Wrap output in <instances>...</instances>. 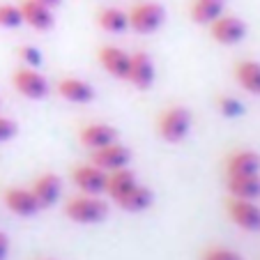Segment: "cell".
Wrapping results in <instances>:
<instances>
[{
  "label": "cell",
  "mask_w": 260,
  "mask_h": 260,
  "mask_svg": "<svg viewBox=\"0 0 260 260\" xmlns=\"http://www.w3.org/2000/svg\"><path fill=\"white\" fill-rule=\"evenodd\" d=\"M64 214L72 221H76V223H99V221L106 219L108 205L97 196L81 193V196H74L67 201Z\"/></svg>",
  "instance_id": "6da1fadb"
},
{
  "label": "cell",
  "mask_w": 260,
  "mask_h": 260,
  "mask_svg": "<svg viewBox=\"0 0 260 260\" xmlns=\"http://www.w3.org/2000/svg\"><path fill=\"white\" fill-rule=\"evenodd\" d=\"M159 136L166 143H180L187 138L189 129H191V113L184 106H171L161 111L157 120Z\"/></svg>",
  "instance_id": "7a4b0ae2"
},
{
  "label": "cell",
  "mask_w": 260,
  "mask_h": 260,
  "mask_svg": "<svg viewBox=\"0 0 260 260\" xmlns=\"http://www.w3.org/2000/svg\"><path fill=\"white\" fill-rule=\"evenodd\" d=\"M127 19H129V28L132 30H136L141 35H150L164 25L166 12L157 3H138V5H134L127 12Z\"/></svg>",
  "instance_id": "3957f363"
},
{
  "label": "cell",
  "mask_w": 260,
  "mask_h": 260,
  "mask_svg": "<svg viewBox=\"0 0 260 260\" xmlns=\"http://www.w3.org/2000/svg\"><path fill=\"white\" fill-rule=\"evenodd\" d=\"M226 212L235 226H240L246 233H258L260 231V207L253 201L246 198H226Z\"/></svg>",
  "instance_id": "277c9868"
},
{
  "label": "cell",
  "mask_w": 260,
  "mask_h": 260,
  "mask_svg": "<svg viewBox=\"0 0 260 260\" xmlns=\"http://www.w3.org/2000/svg\"><path fill=\"white\" fill-rule=\"evenodd\" d=\"M12 85L25 99H44L49 94V81L35 67H21L12 74Z\"/></svg>",
  "instance_id": "5b68a950"
},
{
  "label": "cell",
  "mask_w": 260,
  "mask_h": 260,
  "mask_svg": "<svg viewBox=\"0 0 260 260\" xmlns=\"http://www.w3.org/2000/svg\"><path fill=\"white\" fill-rule=\"evenodd\" d=\"M210 35H212V40L219 42V44L233 46V44H240V42L244 40L246 25H244V21L233 16V14H219L210 23Z\"/></svg>",
  "instance_id": "8992f818"
},
{
  "label": "cell",
  "mask_w": 260,
  "mask_h": 260,
  "mask_svg": "<svg viewBox=\"0 0 260 260\" xmlns=\"http://www.w3.org/2000/svg\"><path fill=\"white\" fill-rule=\"evenodd\" d=\"M129 161H132V152H129L127 147H124L122 143H118V141L92 150V159H90V164H94L97 168H102V171H106V173L127 168Z\"/></svg>",
  "instance_id": "52a82bcc"
},
{
  "label": "cell",
  "mask_w": 260,
  "mask_h": 260,
  "mask_svg": "<svg viewBox=\"0 0 260 260\" xmlns=\"http://www.w3.org/2000/svg\"><path fill=\"white\" fill-rule=\"evenodd\" d=\"M106 177L108 173L97 168L94 164H81L72 173V180L81 189V193H90V196L106 193Z\"/></svg>",
  "instance_id": "ba28073f"
},
{
  "label": "cell",
  "mask_w": 260,
  "mask_h": 260,
  "mask_svg": "<svg viewBox=\"0 0 260 260\" xmlns=\"http://www.w3.org/2000/svg\"><path fill=\"white\" fill-rule=\"evenodd\" d=\"M134 88L147 90L154 83V62L145 51H136L129 53V69H127V79Z\"/></svg>",
  "instance_id": "9c48e42d"
},
{
  "label": "cell",
  "mask_w": 260,
  "mask_h": 260,
  "mask_svg": "<svg viewBox=\"0 0 260 260\" xmlns=\"http://www.w3.org/2000/svg\"><path fill=\"white\" fill-rule=\"evenodd\" d=\"M21 16H23V23L30 25L32 30H40L46 32L55 25V16H53V7L44 5V3H37V0H21Z\"/></svg>",
  "instance_id": "30bf717a"
},
{
  "label": "cell",
  "mask_w": 260,
  "mask_h": 260,
  "mask_svg": "<svg viewBox=\"0 0 260 260\" xmlns=\"http://www.w3.org/2000/svg\"><path fill=\"white\" fill-rule=\"evenodd\" d=\"M3 201H5L7 210L14 212L19 216H32L42 210L35 193L30 189H21V187H7L3 191Z\"/></svg>",
  "instance_id": "8fae6325"
},
{
  "label": "cell",
  "mask_w": 260,
  "mask_h": 260,
  "mask_svg": "<svg viewBox=\"0 0 260 260\" xmlns=\"http://www.w3.org/2000/svg\"><path fill=\"white\" fill-rule=\"evenodd\" d=\"M97 58H99V64H102L111 76H115V79H127V69H129V53L127 51H122L120 46L106 44L99 49Z\"/></svg>",
  "instance_id": "7c38bea8"
},
{
  "label": "cell",
  "mask_w": 260,
  "mask_h": 260,
  "mask_svg": "<svg viewBox=\"0 0 260 260\" xmlns=\"http://www.w3.org/2000/svg\"><path fill=\"white\" fill-rule=\"evenodd\" d=\"M228 175H260V154L253 150H235L226 159V177Z\"/></svg>",
  "instance_id": "4fadbf2b"
},
{
  "label": "cell",
  "mask_w": 260,
  "mask_h": 260,
  "mask_svg": "<svg viewBox=\"0 0 260 260\" xmlns=\"http://www.w3.org/2000/svg\"><path fill=\"white\" fill-rule=\"evenodd\" d=\"M79 141H81V145H85L88 150H97V147H104V145H108V143L118 141V132H115L111 124L92 122V124L81 127Z\"/></svg>",
  "instance_id": "5bb4252c"
},
{
  "label": "cell",
  "mask_w": 260,
  "mask_h": 260,
  "mask_svg": "<svg viewBox=\"0 0 260 260\" xmlns=\"http://www.w3.org/2000/svg\"><path fill=\"white\" fill-rule=\"evenodd\" d=\"M60 187H62V184H60L58 175H53V173H44V175H40L32 182L30 191L35 193L40 207H51V205H55V201L60 198Z\"/></svg>",
  "instance_id": "9a60e30c"
},
{
  "label": "cell",
  "mask_w": 260,
  "mask_h": 260,
  "mask_svg": "<svg viewBox=\"0 0 260 260\" xmlns=\"http://www.w3.org/2000/svg\"><path fill=\"white\" fill-rule=\"evenodd\" d=\"M226 189L235 198L255 201V198H260V175H228Z\"/></svg>",
  "instance_id": "2e32d148"
},
{
  "label": "cell",
  "mask_w": 260,
  "mask_h": 260,
  "mask_svg": "<svg viewBox=\"0 0 260 260\" xmlns=\"http://www.w3.org/2000/svg\"><path fill=\"white\" fill-rule=\"evenodd\" d=\"M58 94L72 104H90L94 99V88L81 79H62L58 83Z\"/></svg>",
  "instance_id": "e0dca14e"
},
{
  "label": "cell",
  "mask_w": 260,
  "mask_h": 260,
  "mask_svg": "<svg viewBox=\"0 0 260 260\" xmlns=\"http://www.w3.org/2000/svg\"><path fill=\"white\" fill-rule=\"evenodd\" d=\"M235 81L242 85V90L251 94H260V62L242 60L235 64Z\"/></svg>",
  "instance_id": "ac0fdd59"
},
{
  "label": "cell",
  "mask_w": 260,
  "mask_h": 260,
  "mask_svg": "<svg viewBox=\"0 0 260 260\" xmlns=\"http://www.w3.org/2000/svg\"><path fill=\"white\" fill-rule=\"evenodd\" d=\"M115 203H118L124 212H143L152 205V191L136 182V184H134L122 198H118Z\"/></svg>",
  "instance_id": "d6986e66"
},
{
  "label": "cell",
  "mask_w": 260,
  "mask_h": 260,
  "mask_svg": "<svg viewBox=\"0 0 260 260\" xmlns=\"http://www.w3.org/2000/svg\"><path fill=\"white\" fill-rule=\"evenodd\" d=\"M134 184H136V175H134L129 168L111 171L106 177V193L113 198V201H118V198H122Z\"/></svg>",
  "instance_id": "ffe728a7"
},
{
  "label": "cell",
  "mask_w": 260,
  "mask_h": 260,
  "mask_svg": "<svg viewBox=\"0 0 260 260\" xmlns=\"http://www.w3.org/2000/svg\"><path fill=\"white\" fill-rule=\"evenodd\" d=\"M97 25L111 35L124 32V30L129 28L127 12L118 10V7H104V10H99V14H97Z\"/></svg>",
  "instance_id": "44dd1931"
},
{
  "label": "cell",
  "mask_w": 260,
  "mask_h": 260,
  "mask_svg": "<svg viewBox=\"0 0 260 260\" xmlns=\"http://www.w3.org/2000/svg\"><path fill=\"white\" fill-rule=\"evenodd\" d=\"M219 14H223V0H193L191 19L201 25H210Z\"/></svg>",
  "instance_id": "7402d4cb"
},
{
  "label": "cell",
  "mask_w": 260,
  "mask_h": 260,
  "mask_svg": "<svg viewBox=\"0 0 260 260\" xmlns=\"http://www.w3.org/2000/svg\"><path fill=\"white\" fill-rule=\"evenodd\" d=\"M23 23V16H21L19 5H0V28L14 30Z\"/></svg>",
  "instance_id": "603a6c76"
},
{
  "label": "cell",
  "mask_w": 260,
  "mask_h": 260,
  "mask_svg": "<svg viewBox=\"0 0 260 260\" xmlns=\"http://www.w3.org/2000/svg\"><path fill=\"white\" fill-rule=\"evenodd\" d=\"M201 260H244L237 251L228 249V246H210L203 251Z\"/></svg>",
  "instance_id": "cb8c5ba5"
},
{
  "label": "cell",
  "mask_w": 260,
  "mask_h": 260,
  "mask_svg": "<svg viewBox=\"0 0 260 260\" xmlns=\"http://www.w3.org/2000/svg\"><path fill=\"white\" fill-rule=\"evenodd\" d=\"M216 106H219V111L226 115V118H240V115L244 113V106H242L235 97H228V94L216 99Z\"/></svg>",
  "instance_id": "d4e9b609"
},
{
  "label": "cell",
  "mask_w": 260,
  "mask_h": 260,
  "mask_svg": "<svg viewBox=\"0 0 260 260\" xmlns=\"http://www.w3.org/2000/svg\"><path fill=\"white\" fill-rule=\"evenodd\" d=\"M19 58L23 62V67H40L42 64V51L35 49V46H21L19 49Z\"/></svg>",
  "instance_id": "484cf974"
},
{
  "label": "cell",
  "mask_w": 260,
  "mask_h": 260,
  "mask_svg": "<svg viewBox=\"0 0 260 260\" xmlns=\"http://www.w3.org/2000/svg\"><path fill=\"white\" fill-rule=\"evenodd\" d=\"M16 132H19V127H16L14 120L5 118V115H0V143L12 141V138L16 136Z\"/></svg>",
  "instance_id": "4316f807"
},
{
  "label": "cell",
  "mask_w": 260,
  "mask_h": 260,
  "mask_svg": "<svg viewBox=\"0 0 260 260\" xmlns=\"http://www.w3.org/2000/svg\"><path fill=\"white\" fill-rule=\"evenodd\" d=\"M7 251H10V240H7L5 233H0V260L7 258Z\"/></svg>",
  "instance_id": "83f0119b"
},
{
  "label": "cell",
  "mask_w": 260,
  "mask_h": 260,
  "mask_svg": "<svg viewBox=\"0 0 260 260\" xmlns=\"http://www.w3.org/2000/svg\"><path fill=\"white\" fill-rule=\"evenodd\" d=\"M37 3H44V5H49V7H58L60 5V0H37Z\"/></svg>",
  "instance_id": "f1b7e54d"
}]
</instances>
